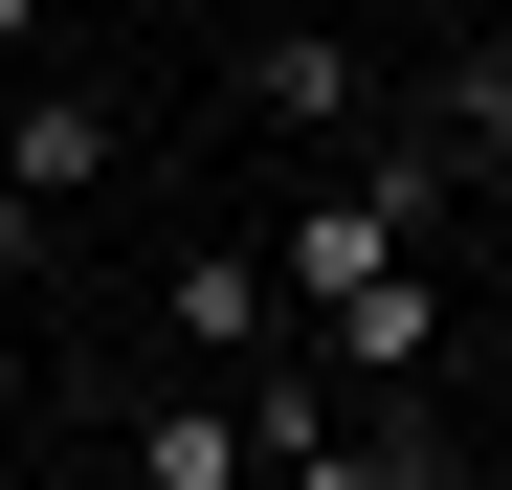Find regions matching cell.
<instances>
[{"instance_id": "1", "label": "cell", "mask_w": 512, "mask_h": 490, "mask_svg": "<svg viewBox=\"0 0 512 490\" xmlns=\"http://www.w3.org/2000/svg\"><path fill=\"white\" fill-rule=\"evenodd\" d=\"M90 179H112V112L90 90H23V134H0V268H45Z\"/></svg>"}, {"instance_id": "2", "label": "cell", "mask_w": 512, "mask_h": 490, "mask_svg": "<svg viewBox=\"0 0 512 490\" xmlns=\"http://www.w3.org/2000/svg\"><path fill=\"white\" fill-rule=\"evenodd\" d=\"M245 112H268V134H312V156H357V134H379L357 23H268V45H245Z\"/></svg>"}, {"instance_id": "3", "label": "cell", "mask_w": 512, "mask_h": 490, "mask_svg": "<svg viewBox=\"0 0 512 490\" xmlns=\"http://www.w3.org/2000/svg\"><path fill=\"white\" fill-rule=\"evenodd\" d=\"M379 268H423V223H401L379 179H334V201H312V223L268 245V290H290V335H312V312H334V290H379Z\"/></svg>"}, {"instance_id": "4", "label": "cell", "mask_w": 512, "mask_h": 490, "mask_svg": "<svg viewBox=\"0 0 512 490\" xmlns=\"http://www.w3.org/2000/svg\"><path fill=\"white\" fill-rule=\"evenodd\" d=\"M312 357H334V379H379V401H423V357H446V290H423V268L334 290V312H312Z\"/></svg>"}, {"instance_id": "5", "label": "cell", "mask_w": 512, "mask_h": 490, "mask_svg": "<svg viewBox=\"0 0 512 490\" xmlns=\"http://www.w3.org/2000/svg\"><path fill=\"white\" fill-rule=\"evenodd\" d=\"M268 490H468V446L423 424V401H379V424H334V446H290Z\"/></svg>"}, {"instance_id": "6", "label": "cell", "mask_w": 512, "mask_h": 490, "mask_svg": "<svg viewBox=\"0 0 512 490\" xmlns=\"http://www.w3.org/2000/svg\"><path fill=\"white\" fill-rule=\"evenodd\" d=\"M156 312H179L201 357H290V290H268V245H179V290H156Z\"/></svg>"}, {"instance_id": "7", "label": "cell", "mask_w": 512, "mask_h": 490, "mask_svg": "<svg viewBox=\"0 0 512 490\" xmlns=\"http://www.w3.org/2000/svg\"><path fill=\"white\" fill-rule=\"evenodd\" d=\"M134 490H268V468H245V401H156V424H134Z\"/></svg>"}, {"instance_id": "8", "label": "cell", "mask_w": 512, "mask_h": 490, "mask_svg": "<svg viewBox=\"0 0 512 490\" xmlns=\"http://www.w3.org/2000/svg\"><path fill=\"white\" fill-rule=\"evenodd\" d=\"M423 134H446V156H468V179H512V45H468V67H446V90H423Z\"/></svg>"}, {"instance_id": "9", "label": "cell", "mask_w": 512, "mask_h": 490, "mask_svg": "<svg viewBox=\"0 0 512 490\" xmlns=\"http://www.w3.org/2000/svg\"><path fill=\"white\" fill-rule=\"evenodd\" d=\"M45 23H67V0H0V67H23V45H45Z\"/></svg>"}]
</instances>
